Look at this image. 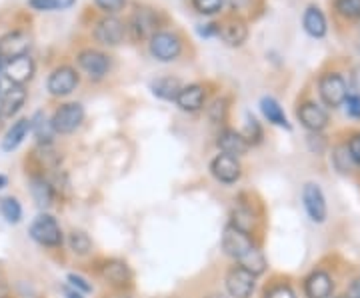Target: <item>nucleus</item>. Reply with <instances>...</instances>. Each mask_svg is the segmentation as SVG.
<instances>
[{
    "label": "nucleus",
    "instance_id": "nucleus-51",
    "mask_svg": "<svg viewBox=\"0 0 360 298\" xmlns=\"http://www.w3.org/2000/svg\"><path fill=\"white\" fill-rule=\"evenodd\" d=\"M120 298H127V297H120Z\"/></svg>",
    "mask_w": 360,
    "mask_h": 298
},
{
    "label": "nucleus",
    "instance_id": "nucleus-19",
    "mask_svg": "<svg viewBox=\"0 0 360 298\" xmlns=\"http://www.w3.org/2000/svg\"><path fill=\"white\" fill-rule=\"evenodd\" d=\"M304 292L309 298H330L333 294V278L324 271L312 273L304 280Z\"/></svg>",
    "mask_w": 360,
    "mask_h": 298
},
{
    "label": "nucleus",
    "instance_id": "nucleus-6",
    "mask_svg": "<svg viewBox=\"0 0 360 298\" xmlns=\"http://www.w3.org/2000/svg\"><path fill=\"white\" fill-rule=\"evenodd\" d=\"M158 25H160V18L153 8H139L132 14L127 28L134 40H150L158 32V28H160Z\"/></svg>",
    "mask_w": 360,
    "mask_h": 298
},
{
    "label": "nucleus",
    "instance_id": "nucleus-4",
    "mask_svg": "<svg viewBox=\"0 0 360 298\" xmlns=\"http://www.w3.org/2000/svg\"><path fill=\"white\" fill-rule=\"evenodd\" d=\"M150 46V54L160 63H172L176 60L182 52V40L168 30H158L153 39L148 40Z\"/></svg>",
    "mask_w": 360,
    "mask_h": 298
},
{
    "label": "nucleus",
    "instance_id": "nucleus-30",
    "mask_svg": "<svg viewBox=\"0 0 360 298\" xmlns=\"http://www.w3.org/2000/svg\"><path fill=\"white\" fill-rule=\"evenodd\" d=\"M232 216H234L232 226H234V228H238L240 233L248 234L250 231H252V228H255V214H252L248 208H245V207L236 208Z\"/></svg>",
    "mask_w": 360,
    "mask_h": 298
},
{
    "label": "nucleus",
    "instance_id": "nucleus-36",
    "mask_svg": "<svg viewBox=\"0 0 360 298\" xmlns=\"http://www.w3.org/2000/svg\"><path fill=\"white\" fill-rule=\"evenodd\" d=\"M193 6L200 14L212 16V14H219L222 11L224 0H193Z\"/></svg>",
    "mask_w": 360,
    "mask_h": 298
},
{
    "label": "nucleus",
    "instance_id": "nucleus-44",
    "mask_svg": "<svg viewBox=\"0 0 360 298\" xmlns=\"http://www.w3.org/2000/svg\"><path fill=\"white\" fill-rule=\"evenodd\" d=\"M63 294H65V298H84L82 292H78L77 288H72V286L68 285L63 286Z\"/></svg>",
    "mask_w": 360,
    "mask_h": 298
},
{
    "label": "nucleus",
    "instance_id": "nucleus-10",
    "mask_svg": "<svg viewBox=\"0 0 360 298\" xmlns=\"http://www.w3.org/2000/svg\"><path fill=\"white\" fill-rule=\"evenodd\" d=\"M78 66L86 72L90 80H103L110 70V58L104 52L86 48L78 54Z\"/></svg>",
    "mask_w": 360,
    "mask_h": 298
},
{
    "label": "nucleus",
    "instance_id": "nucleus-33",
    "mask_svg": "<svg viewBox=\"0 0 360 298\" xmlns=\"http://www.w3.org/2000/svg\"><path fill=\"white\" fill-rule=\"evenodd\" d=\"M333 160H335V167L340 170V172H350V170L354 169V160H352V156H350L348 146H336Z\"/></svg>",
    "mask_w": 360,
    "mask_h": 298
},
{
    "label": "nucleus",
    "instance_id": "nucleus-3",
    "mask_svg": "<svg viewBox=\"0 0 360 298\" xmlns=\"http://www.w3.org/2000/svg\"><path fill=\"white\" fill-rule=\"evenodd\" d=\"M319 94H321L322 103L330 108L342 106L348 96V84L342 74L338 72H326L319 80Z\"/></svg>",
    "mask_w": 360,
    "mask_h": 298
},
{
    "label": "nucleus",
    "instance_id": "nucleus-2",
    "mask_svg": "<svg viewBox=\"0 0 360 298\" xmlns=\"http://www.w3.org/2000/svg\"><path fill=\"white\" fill-rule=\"evenodd\" d=\"M30 236L34 242H39L42 247L56 248L63 245V231L60 224L56 222L51 214H39L32 224H30Z\"/></svg>",
    "mask_w": 360,
    "mask_h": 298
},
{
    "label": "nucleus",
    "instance_id": "nucleus-22",
    "mask_svg": "<svg viewBox=\"0 0 360 298\" xmlns=\"http://www.w3.org/2000/svg\"><path fill=\"white\" fill-rule=\"evenodd\" d=\"M28 132H30V118H18L13 127L8 129V132L4 134V138H2V150L4 153L16 150L20 144L25 143Z\"/></svg>",
    "mask_w": 360,
    "mask_h": 298
},
{
    "label": "nucleus",
    "instance_id": "nucleus-14",
    "mask_svg": "<svg viewBox=\"0 0 360 298\" xmlns=\"http://www.w3.org/2000/svg\"><path fill=\"white\" fill-rule=\"evenodd\" d=\"M302 202H304V208H307V212H309V216L312 221L324 222V219H326V198L322 195L319 184H314V182L304 184Z\"/></svg>",
    "mask_w": 360,
    "mask_h": 298
},
{
    "label": "nucleus",
    "instance_id": "nucleus-12",
    "mask_svg": "<svg viewBox=\"0 0 360 298\" xmlns=\"http://www.w3.org/2000/svg\"><path fill=\"white\" fill-rule=\"evenodd\" d=\"M210 172L222 184H234L240 179V174H243V167H240L236 156L222 153V155H219L210 162Z\"/></svg>",
    "mask_w": 360,
    "mask_h": 298
},
{
    "label": "nucleus",
    "instance_id": "nucleus-35",
    "mask_svg": "<svg viewBox=\"0 0 360 298\" xmlns=\"http://www.w3.org/2000/svg\"><path fill=\"white\" fill-rule=\"evenodd\" d=\"M243 136H245V141L248 143V146H250V144L260 143V138H262V129H260V122H258L257 118L248 117Z\"/></svg>",
    "mask_w": 360,
    "mask_h": 298
},
{
    "label": "nucleus",
    "instance_id": "nucleus-38",
    "mask_svg": "<svg viewBox=\"0 0 360 298\" xmlns=\"http://www.w3.org/2000/svg\"><path fill=\"white\" fill-rule=\"evenodd\" d=\"M347 115L354 120H360V94H348L345 101Z\"/></svg>",
    "mask_w": 360,
    "mask_h": 298
},
{
    "label": "nucleus",
    "instance_id": "nucleus-9",
    "mask_svg": "<svg viewBox=\"0 0 360 298\" xmlns=\"http://www.w3.org/2000/svg\"><path fill=\"white\" fill-rule=\"evenodd\" d=\"M30 44H32V39L28 32H22V30L6 32L4 37H0V58L8 63L18 56H25L30 51Z\"/></svg>",
    "mask_w": 360,
    "mask_h": 298
},
{
    "label": "nucleus",
    "instance_id": "nucleus-52",
    "mask_svg": "<svg viewBox=\"0 0 360 298\" xmlns=\"http://www.w3.org/2000/svg\"><path fill=\"white\" fill-rule=\"evenodd\" d=\"M0 120H2V117H0Z\"/></svg>",
    "mask_w": 360,
    "mask_h": 298
},
{
    "label": "nucleus",
    "instance_id": "nucleus-39",
    "mask_svg": "<svg viewBox=\"0 0 360 298\" xmlns=\"http://www.w3.org/2000/svg\"><path fill=\"white\" fill-rule=\"evenodd\" d=\"M68 283H70L72 288H77L78 292H82V294L92 292V285H90L86 278H82V276H78V274H68Z\"/></svg>",
    "mask_w": 360,
    "mask_h": 298
},
{
    "label": "nucleus",
    "instance_id": "nucleus-20",
    "mask_svg": "<svg viewBox=\"0 0 360 298\" xmlns=\"http://www.w3.org/2000/svg\"><path fill=\"white\" fill-rule=\"evenodd\" d=\"M219 148L224 153V155H231V156H238L245 155L246 150H248V143L245 141V136L240 134V132H236V130L226 129L222 130L219 134Z\"/></svg>",
    "mask_w": 360,
    "mask_h": 298
},
{
    "label": "nucleus",
    "instance_id": "nucleus-48",
    "mask_svg": "<svg viewBox=\"0 0 360 298\" xmlns=\"http://www.w3.org/2000/svg\"><path fill=\"white\" fill-rule=\"evenodd\" d=\"M2 70H4V60L0 58V72H2Z\"/></svg>",
    "mask_w": 360,
    "mask_h": 298
},
{
    "label": "nucleus",
    "instance_id": "nucleus-25",
    "mask_svg": "<svg viewBox=\"0 0 360 298\" xmlns=\"http://www.w3.org/2000/svg\"><path fill=\"white\" fill-rule=\"evenodd\" d=\"M103 276L115 286H124L130 280V268L120 260H110L103 268Z\"/></svg>",
    "mask_w": 360,
    "mask_h": 298
},
{
    "label": "nucleus",
    "instance_id": "nucleus-28",
    "mask_svg": "<svg viewBox=\"0 0 360 298\" xmlns=\"http://www.w3.org/2000/svg\"><path fill=\"white\" fill-rule=\"evenodd\" d=\"M77 4V0H28V6L39 13H56L68 11Z\"/></svg>",
    "mask_w": 360,
    "mask_h": 298
},
{
    "label": "nucleus",
    "instance_id": "nucleus-18",
    "mask_svg": "<svg viewBox=\"0 0 360 298\" xmlns=\"http://www.w3.org/2000/svg\"><path fill=\"white\" fill-rule=\"evenodd\" d=\"M219 39L229 46H243L248 39V26L240 18H231L219 25Z\"/></svg>",
    "mask_w": 360,
    "mask_h": 298
},
{
    "label": "nucleus",
    "instance_id": "nucleus-50",
    "mask_svg": "<svg viewBox=\"0 0 360 298\" xmlns=\"http://www.w3.org/2000/svg\"><path fill=\"white\" fill-rule=\"evenodd\" d=\"M0 91H2V84H0Z\"/></svg>",
    "mask_w": 360,
    "mask_h": 298
},
{
    "label": "nucleus",
    "instance_id": "nucleus-1",
    "mask_svg": "<svg viewBox=\"0 0 360 298\" xmlns=\"http://www.w3.org/2000/svg\"><path fill=\"white\" fill-rule=\"evenodd\" d=\"M222 248H224V252L231 259L238 262L240 268H245L250 274L260 276V274L266 271V259H264V254L252 245V240L248 238V234L240 233L232 224L226 226V231L222 234Z\"/></svg>",
    "mask_w": 360,
    "mask_h": 298
},
{
    "label": "nucleus",
    "instance_id": "nucleus-31",
    "mask_svg": "<svg viewBox=\"0 0 360 298\" xmlns=\"http://www.w3.org/2000/svg\"><path fill=\"white\" fill-rule=\"evenodd\" d=\"M0 212L6 219V222H11V224H18L22 219V207L16 198H4L0 202Z\"/></svg>",
    "mask_w": 360,
    "mask_h": 298
},
{
    "label": "nucleus",
    "instance_id": "nucleus-47",
    "mask_svg": "<svg viewBox=\"0 0 360 298\" xmlns=\"http://www.w3.org/2000/svg\"><path fill=\"white\" fill-rule=\"evenodd\" d=\"M6 176H4V174H0V190H2V188H4V186H6Z\"/></svg>",
    "mask_w": 360,
    "mask_h": 298
},
{
    "label": "nucleus",
    "instance_id": "nucleus-24",
    "mask_svg": "<svg viewBox=\"0 0 360 298\" xmlns=\"http://www.w3.org/2000/svg\"><path fill=\"white\" fill-rule=\"evenodd\" d=\"M180 89H182L180 80L179 78H172V77L156 78L155 82L150 84V91H153V94L158 96V98H162V101H176Z\"/></svg>",
    "mask_w": 360,
    "mask_h": 298
},
{
    "label": "nucleus",
    "instance_id": "nucleus-40",
    "mask_svg": "<svg viewBox=\"0 0 360 298\" xmlns=\"http://www.w3.org/2000/svg\"><path fill=\"white\" fill-rule=\"evenodd\" d=\"M266 298H296V294L290 286L281 285V286H274L269 294H266Z\"/></svg>",
    "mask_w": 360,
    "mask_h": 298
},
{
    "label": "nucleus",
    "instance_id": "nucleus-29",
    "mask_svg": "<svg viewBox=\"0 0 360 298\" xmlns=\"http://www.w3.org/2000/svg\"><path fill=\"white\" fill-rule=\"evenodd\" d=\"M68 247L70 250L75 252V254H89L90 248H92V240H90V236L86 233H82V231H75V233H70L68 236Z\"/></svg>",
    "mask_w": 360,
    "mask_h": 298
},
{
    "label": "nucleus",
    "instance_id": "nucleus-37",
    "mask_svg": "<svg viewBox=\"0 0 360 298\" xmlns=\"http://www.w3.org/2000/svg\"><path fill=\"white\" fill-rule=\"evenodd\" d=\"M94 4L106 13V16H115L127 6V0H94Z\"/></svg>",
    "mask_w": 360,
    "mask_h": 298
},
{
    "label": "nucleus",
    "instance_id": "nucleus-43",
    "mask_svg": "<svg viewBox=\"0 0 360 298\" xmlns=\"http://www.w3.org/2000/svg\"><path fill=\"white\" fill-rule=\"evenodd\" d=\"M345 298H360V276L350 283V286H348L347 290V297Z\"/></svg>",
    "mask_w": 360,
    "mask_h": 298
},
{
    "label": "nucleus",
    "instance_id": "nucleus-7",
    "mask_svg": "<svg viewBox=\"0 0 360 298\" xmlns=\"http://www.w3.org/2000/svg\"><path fill=\"white\" fill-rule=\"evenodd\" d=\"M127 25L118 16H104L94 26V39L103 46H118L127 37Z\"/></svg>",
    "mask_w": 360,
    "mask_h": 298
},
{
    "label": "nucleus",
    "instance_id": "nucleus-17",
    "mask_svg": "<svg viewBox=\"0 0 360 298\" xmlns=\"http://www.w3.org/2000/svg\"><path fill=\"white\" fill-rule=\"evenodd\" d=\"M206 101V89L202 84H188L182 86L174 103L179 104L180 110L184 112H196L205 106Z\"/></svg>",
    "mask_w": 360,
    "mask_h": 298
},
{
    "label": "nucleus",
    "instance_id": "nucleus-26",
    "mask_svg": "<svg viewBox=\"0 0 360 298\" xmlns=\"http://www.w3.org/2000/svg\"><path fill=\"white\" fill-rule=\"evenodd\" d=\"M30 132H34V136L39 138L40 144L52 143V134H54V130H52L51 120L46 118L44 112H37L34 117L30 118Z\"/></svg>",
    "mask_w": 360,
    "mask_h": 298
},
{
    "label": "nucleus",
    "instance_id": "nucleus-45",
    "mask_svg": "<svg viewBox=\"0 0 360 298\" xmlns=\"http://www.w3.org/2000/svg\"><path fill=\"white\" fill-rule=\"evenodd\" d=\"M352 89L360 94V66L352 70Z\"/></svg>",
    "mask_w": 360,
    "mask_h": 298
},
{
    "label": "nucleus",
    "instance_id": "nucleus-5",
    "mask_svg": "<svg viewBox=\"0 0 360 298\" xmlns=\"http://www.w3.org/2000/svg\"><path fill=\"white\" fill-rule=\"evenodd\" d=\"M84 120V108L80 103H66L63 104L51 118L52 130L56 134H70L82 124Z\"/></svg>",
    "mask_w": 360,
    "mask_h": 298
},
{
    "label": "nucleus",
    "instance_id": "nucleus-13",
    "mask_svg": "<svg viewBox=\"0 0 360 298\" xmlns=\"http://www.w3.org/2000/svg\"><path fill=\"white\" fill-rule=\"evenodd\" d=\"M34 70H37V65L34 60L25 54V56H18L14 60H8L4 63V77L11 84H18V86H25L28 80H32L34 77Z\"/></svg>",
    "mask_w": 360,
    "mask_h": 298
},
{
    "label": "nucleus",
    "instance_id": "nucleus-34",
    "mask_svg": "<svg viewBox=\"0 0 360 298\" xmlns=\"http://www.w3.org/2000/svg\"><path fill=\"white\" fill-rule=\"evenodd\" d=\"M208 117L212 122H224L226 117H229V101L226 98H217L214 103L208 106Z\"/></svg>",
    "mask_w": 360,
    "mask_h": 298
},
{
    "label": "nucleus",
    "instance_id": "nucleus-16",
    "mask_svg": "<svg viewBox=\"0 0 360 298\" xmlns=\"http://www.w3.org/2000/svg\"><path fill=\"white\" fill-rule=\"evenodd\" d=\"M298 120L302 122L304 129L312 130V132H321L328 124V115L316 103H304L298 108Z\"/></svg>",
    "mask_w": 360,
    "mask_h": 298
},
{
    "label": "nucleus",
    "instance_id": "nucleus-11",
    "mask_svg": "<svg viewBox=\"0 0 360 298\" xmlns=\"http://www.w3.org/2000/svg\"><path fill=\"white\" fill-rule=\"evenodd\" d=\"M257 286V276L240 266H234L226 274V290L232 298H250Z\"/></svg>",
    "mask_w": 360,
    "mask_h": 298
},
{
    "label": "nucleus",
    "instance_id": "nucleus-21",
    "mask_svg": "<svg viewBox=\"0 0 360 298\" xmlns=\"http://www.w3.org/2000/svg\"><path fill=\"white\" fill-rule=\"evenodd\" d=\"M302 26L307 30V34L312 37V39H322L328 30V25H326V16L322 13L319 6H309L304 11V16H302Z\"/></svg>",
    "mask_w": 360,
    "mask_h": 298
},
{
    "label": "nucleus",
    "instance_id": "nucleus-32",
    "mask_svg": "<svg viewBox=\"0 0 360 298\" xmlns=\"http://www.w3.org/2000/svg\"><path fill=\"white\" fill-rule=\"evenodd\" d=\"M335 8L347 20H360V0H335Z\"/></svg>",
    "mask_w": 360,
    "mask_h": 298
},
{
    "label": "nucleus",
    "instance_id": "nucleus-41",
    "mask_svg": "<svg viewBox=\"0 0 360 298\" xmlns=\"http://www.w3.org/2000/svg\"><path fill=\"white\" fill-rule=\"evenodd\" d=\"M347 146H348V150H350L352 160H354V164H359L360 167V134L352 136V138H350V143H348Z\"/></svg>",
    "mask_w": 360,
    "mask_h": 298
},
{
    "label": "nucleus",
    "instance_id": "nucleus-42",
    "mask_svg": "<svg viewBox=\"0 0 360 298\" xmlns=\"http://www.w3.org/2000/svg\"><path fill=\"white\" fill-rule=\"evenodd\" d=\"M198 34H200V37H205V39H210V37H219V25L198 26Z\"/></svg>",
    "mask_w": 360,
    "mask_h": 298
},
{
    "label": "nucleus",
    "instance_id": "nucleus-27",
    "mask_svg": "<svg viewBox=\"0 0 360 298\" xmlns=\"http://www.w3.org/2000/svg\"><path fill=\"white\" fill-rule=\"evenodd\" d=\"M32 196L37 200V205L40 208H49L54 200V190H52L51 182H46L44 179H34L32 181Z\"/></svg>",
    "mask_w": 360,
    "mask_h": 298
},
{
    "label": "nucleus",
    "instance_id": "nucleus-8",
    "mask_svg": "<svg viewBox=\"0 0 360 298\" xmlns=\"http://www.w3.org/2000/svg\"><path fill=\"white\" fill-rule=\"evenodd\" d=\"M78 86V74L77 70L72 66H58L54 68L49 77V82H46V89L51 92L52 96L56 98H63V96H68L72 92L77 91Z\"/></svg>",
    "mask_w": 360,
    "mask_h": 298
},
{
    "label": "nucleus",
    "instance_id": "nucleus-23",
    "mask_svg": "<svg viewBox=\"0 0 360 298\" xmlns=\"http://www.w3.org/2000/svg\"><path fill=\"white\" fill-rule=\"evenodd\" d=\"M260 110H262V115H264V118L269 120L270 124H274V127H283V129H290L288 118H286L283 106L278 104L276 98H272V96H264V98L260 101Z\"/></svg>",
    "mask_w": 360,
    "mask_h": 298
},
{
    "label": "nucleus",
    "instance_id": "nucleus-46",
    "mask_svg": "<svg viewBox=\"0 0 360 298\" xmlns=\"http://www.w3.org/2000/svg\"><path fill=\"white\" fill-rule=\"evenodd\" d=\"M231 4L234 11H240V8H245V6L250 4V0H231Z\"/></svg>",
    "mask_w": 360,
    "mask_h": 298
},
{
    "label": "nucleus",
    "instance_id": "nucleus-15",
    "mask_svg": "<svg viewBox=\"0 0 360 298\" xmlns=\"http://www.w3.org/2000/svg\"><path fill=\"white\" fill-rule=\"evenodd\" d=\"M26 103V91L25 86L18 84H8L2 86L0 91V117L8 118L14 117Z\"/></svg>",
    "mask_w": 360,
    "mask_h": 298
},
{
    "label": "nucleus",
    "instance_id": "nucleus-49",
    "mask_svg": "<svg viewBox=\"0 0 360 298\" xmlns=\"http://www.w3.org/2000/svg\"><path fill=\"white\" fill-rule=\"evenodd\" d=\"M333 298H342V297H333Z\"/></svg>",
    "mask_w": 360,
    "mask_h": 298
}]
</instances>
